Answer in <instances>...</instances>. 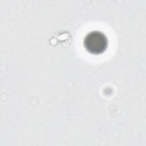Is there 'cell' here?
<instances>
[{"instance_id":"cell-1","label":"cell","mask_w":146,"mask_h":146,"mask_svg":"<svg viewBox=\"0 0 146 146\" xmlns=\"http://www.w3.org/2000/svg\"><path fill=\"white\" fill-rule=\"evenodd\" d=\"M83 45L89 53L93 55H100L107 48L108 41L104 33L96 30L89 32L85 36Z\"/></svg>"}]
</instances>
